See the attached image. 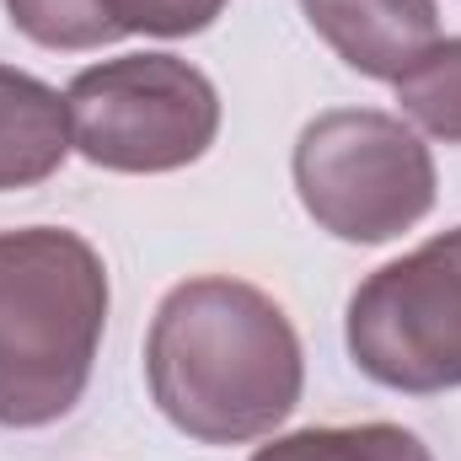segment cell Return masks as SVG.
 Listing matches in <instances>:
<instances>
[{"instance_id":"obj_1","label":"cell","mask_w":461,"mask_h":461,"mask_svg":"<svg viewBox=\"0 0 461 461\" xmlns=\"http://www.w3.org/2000/svg\"><path fill=\"white\" fill-rule=\"evenodd\" d=\"M145 381L167 424L188 440L247 446L295 413L306 359L274 295L230 274H204L167 290L156 306Z\"/></svg>"},{"instance_id":"obj_2","label":"cell","mask_w":461,"mask_h":461,"mask_svg":"<svg viewBox=\"0 0 461 461\" xmlns=\"http://www.w3.org/2000/svg\"><path fill=\"white\" fill-rule=\"evenodd\" d=\"M108 328L103 252L65 226L0 230V424L65 419L97 365Z\"/></svg>"},{"instance_id":"obj_3","label":"cell","mask_w":461,"mask_h":461,"mask_svg":"<svg viewBox=\"0 0 461 461\" xmlns=\"http://www.w3.org/2000/svg\"><path fill=\"white\" fill-rule=\"evenodd\" d=\"M295 194L339 241H392L435 210V156L392 113L333 108L295 140Z\"/></svg>"},{"instance_id":"obj_4","label":"cell","mask_w":461,"mask_h":461,"mask_svg":"<svg viewBox=\"0 0 461 461\" xmlns=\"http://www.w3.org/2000/svg\"><path fill=\"white\" fill-rule=\"evenodd\" d=\"M70 145L103 172H177L221 134V92L177 54H123L81 70L65 92Z\"/></svg>"},{"instance_id":"obj_5","label":"cell","mask_w":461,"mask_h":461,"mask_svg":"<svg viewBox=\"0 0 461 461\" xmlns=\"http://www.w3.org/2000/svg\"><path fill=\"white\" fill-rule=\"evenodd\" d=\"M354 365L392 392L435 397L461 386V226L375 268L348 295Z\"/></svg>"},{"instance_id":"obj_6","label":"cell","mask_w":461,"mask_h":461,"mask_svg":"<svg viewBox=\"0 0 461 461\" xmlns=\"http://www.w3.org/2000/svg\"><path fill=\"white\" fill-rule=\"evenodd\" d=\"M301 11L348 70L370 81H397L440 38L435 0H301Z\"/></svg>"},{"instance_id":"obj_7","label":"cell","mask_w":461,"mask_h":461,"mask_svg":"<svg viewBox=\"0 0 461 461\" xmlns=\"http://www.w3.org/2000/svg\"><path fill=\"white\" fill-rule=\"evenodd\" d=\"M70 150L65 97L38 76L0 65V194L54 177Z\"/></svg>"},{"instance_id":"obj_8","label":"cell","mask_w":461,"mask_h":461,"mask_svg":"<svg viewBox=\"0 0 461 461\" xmlns=\"http://www.w3.org/2000/svg\"><path fill=\"white\" fill-rule=\"evenodd\" d=\"M252 461H435V456L402 424H328V429L279 435L274 446H258Z\"/></svg>"},{"instance_id":"obj_9","label":"cell","mask_w":461,"mask_h":461,"mask_svg":"<svg viewBox=\"0 0 461 461\" xmlns=\"http://www.w3.org/2000/svg\"><path fill=\"white\" fill-rule=\"evenodd\" d=\"M392 86L402 113L424 134L461 145V38H435Z\"/></svg>"},{"instance_id":"obj_10","label":"cell","mask_w":461,"mask_h":461,"mask_svg":"<svg viewBox=\"0 0 461 461\" xmlns=\"http://www.w3.org/2000/svg\"><path fill=\"white\" fill-rule=\"evenodd\" d=\"M5 16L43 49H103L123 38L113 0H5Z\"/></svg>"},{"instance_id":"obj_11","label":"cell","mask_w":461,"mask_h":461,"mask_svg":"<svg viewBox=\"0 0 461 461\" xmlns=\"http://www.w3.org/2000/svg\"><path fill=\"white\" fill-rule=\"evenodd\" d=\"M226 0H113V16L123 32H150V38H188L204 32Z\"/></svg>"}]
</instances>
